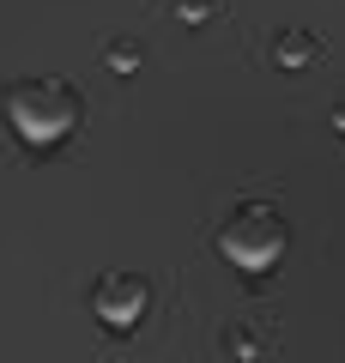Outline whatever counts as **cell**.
Instances as JSON below:
<instances>
[{
	"label": "cell",
	"mask_w": 345,
	"mask_h": 363,
	"mask_svg": "<svg viewBox=\"0 0 345 363\" xmlns=\"http://www.w3.org/2000/svg\"><path fill=\"white\" fill-rule=\"evenodd\" d=\"M6 116H13V128L25 140H55L61 128H73L79 104H73V91H61V85H18Z\"/></svg>",
	"instance_id": "1"
},
{
	"label": "cell",
	"mask_w": 345,
	"mask_h": 363,
	"mask_svg": "<svg viewBox=\"0 0 345 363\" xmlns=\"http://www.w3.org/2000/svg\"><path fill=\"white\" fill-rule=\"evenodd\" d=\"M230 224H236V230H248V242H224V255H230V260H243V267H267V260L279 255V242H285V224L273 218L267 206H243Z\"/></svg>",
	"instance_id": "2"
}]
</instances>
